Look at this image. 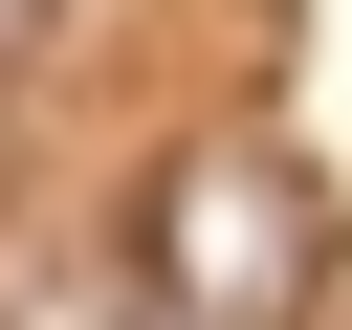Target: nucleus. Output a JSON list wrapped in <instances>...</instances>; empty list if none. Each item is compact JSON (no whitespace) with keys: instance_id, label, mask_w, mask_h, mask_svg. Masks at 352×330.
I'll list each match as a JSON object with an SVG mask.
<instances>
[{"instance_id":"7ed1b4c3","label":"nucleus","mask_w":352,"mask_h":330,"mask_svg":"<svg viewBox=\"0 0 352 330\" xmlns=\"http://www.w3.org/2000/svg\"><path fill=\"white\" fill-rule=\"evenodd\" d=\"M132 330H198V308H154V286H132Z\"/></svg>"},{"instance_id":"f03ea898","label":"nucleus","mask_w":352,"mask_h":330,"mask_svg":"<svg viewBox=\"0 0 352 330\" xmlns=\"http://www.w3.org/2000/svg\"><path fill=\"white\" fill-rule=\"evenodd\" d=\"M44 44H66V0H0V66H44Z\"/></svg>"},{"instance_id":"f257e3e1","label":"nucleus","mask_w":352,"mask_h":330,"mask_svg":"<svg viewBox=\"0 0 352 330\" xmlns=\"http://www.w3.org/2000/svg\"><path fill=\"white\" fill-rule=\"evenodd\" d=\"M132 286H154V308H198V330H308V308H330V198H308V154H264V132L154 154Z\"/></svg>"}]
</instances>
